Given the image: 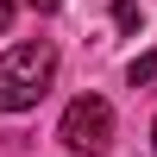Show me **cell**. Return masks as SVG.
<instances>
[{
    "label": "cell",
    "mask_w": 157,
    "mask_h": 157,
    "mask_svg": "<svg viewBox=\"0 0 157 157\" xmlns=\"http://www.w3.org/2000/svg\"><path fill=\"white\" fill-rule=\"evenodd\" d=\"M126 75H132V88H145V82H157V50H145V57H138V63H132Z\"/></svg>",
    "instance_id": "obj_3"
},
{
    "label": "cell",
    "mask_w": 157,
    "mask_h": 157,
    "mask_svg": "<svg viewBox=\"0 0 157 157\" xmlns=\"http://www.w3.org/2000/svg\"><path fill=\"white\" fill-rule=\"evenodd\" d=\"M25 6H38V13H57V6H63V0H25Z\"/></svg>",
    "instance_id": "obj_5"
},
{
    "label": "cell",
    "mask_w": 157,
    "mask_h": 157,
    "mask_svg": "<svg viewBox=\"0 0 157 157\" xmlns=\"http://www.w3.org/2000/svg\"><path fill=\"white\" fill-rule=\"evenodd\" d=\"M50 75H57V44H13L0 57V113H25L44 101Z\"/></svg>",
    "instance_id": "obj_1"
},
{
    "label": "cell",
    "mask_w": 157,
    "mask_h": 157,
    "mask_svg": "<svg viewBox=\"0 0 157 157\" xmlns=\"http://www.w3.org/2000/svg\"><path fill=\"white\" fill-rule=\"evenodd\" d=\"M57 138L69 151H82V157H101V151L113 145V107L101 94H75L69 107H63V132Z\"/></svg>",
    "instance_id": "obj_2"
},
{
    "label": "cell",
    "mask_w": 157,
    "mask_h": 157,
    "mask_svg": "<svg viewBox=\"0 0 157 157\" xmlns=\"http://www.w3.org/2000/svg\"><path fill=\"white\" fill-rule=\"evenodd\" d=\"M6 25H13V0H0V32H6Z\"/></svg>",
    "instance_id": "obj_6"
},
{
    "label": "cell",
    "mask_w": 157,
    "mask_h": 157,
    "mask_svg": "<svg viewBox=\"0 0 157 157\" xmlns=\"http://www.w3.org/2000/svg\"><path fill=\"white\" fill-rule=\"evenodd\" d=\"M138 19H145L138 0H120V6H113V25H120V32H138Z\"/></svg>",
    "instance_id": "obj_4"
}]
</instances>
